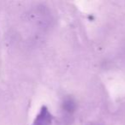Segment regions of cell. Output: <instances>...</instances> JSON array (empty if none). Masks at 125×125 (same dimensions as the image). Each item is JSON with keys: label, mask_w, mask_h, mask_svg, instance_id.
I'll use <instances>...</instances> for the list:
<instances>
[{"label": "cell", "mask_w": 125, "mask_h": 125, "mask_svg": "<svg viewBox=\"0 0 125 125\" xmlns=\"http://www.w3.org/2000/svg\"><path fill=\"white\" fill-rule=\"evenodd\" d=\"M52 115L46 106H42L40 112L33 120V125H52Z\"/></svg>", "instance_id": "obj_1"}, {"label": "cell", "mask_w": 125, "mask_h": 125, "mask_svg": "<svg viewBox=\"0 0 125 125\" xmlns=\"http://www.w3.org/2000/svg\"><path fill=\"white\" fill-rule=\"evenodd\" d=\"M62 110L64 114L68 116H71L76 110V102L72 97H65L62 103Z\"/></svg>", "instance_id": "obj_2"}]
</instances>
